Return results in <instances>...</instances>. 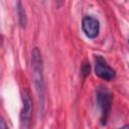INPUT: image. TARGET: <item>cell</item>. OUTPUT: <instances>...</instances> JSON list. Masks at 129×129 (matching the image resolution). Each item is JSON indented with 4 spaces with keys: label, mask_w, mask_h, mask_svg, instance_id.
<instances>
[{
    "label": "cell",
    "mask_w": 129,
    "mask_h": 129,
    "mask_svg": "<svg viewBox=\"0 0 129 129\" xmlns=\"http://www.w3.org/2000/svg\"><path fill=\"white\" fill-rule=\"evenodd\" d=\"M124 128H129V125H126V126H124Z\"/></svg>",
    "instance_id": "cell-9"
},
{
    "label": "cell",
    "mask_w": 129,
    "mask_h": 129,
    "mask_svg": "<svg viewBox=\"0 0 129 129\" xmlns=\"http://www.w3.org/2000/svg\"><path fill=\"white\" fill-rule=\"evenodd\" d=\"M90 70H91L90 63H85V64L83 66V68H82V73H83V75H84L85 77L88 76V75L90 74Z\"/></svg>",
    "instance_id": "cell-7"
},
{
    "label": "cell",
    "mask_w": 129,
    "mask_h": 129,
    "mask_svg": "<svg viewBox=\"0 0 129 129\" xmlns=\"http://www.w3.org/2000/svg\"><path fill=\"white\" fill-rule=\"evenodd\" d=\"M55 1L57 2V4H58V5H60V4H61V2H62V0H55Z\"/></svg>",
    "instance_id": "cell-8"
},
{
    "label": "cell",
    "mask_w": 129,
    "mask_h": 129,
    "mask_svg": "<svg viewBox=\"0 0 129 129\" xmlns=\"http://www.w3.org/2000/svg\"><path fill=\"white\" fill-rule=\"evenodd\" d=\"M128 41H129V40H128Z\"/></svg>",
    "instance_id": "cell-10"
},
{
    "label": "cell",
    "mask_w": 129,
    "mask_h": 129,
    "mask_svg": "<svg viewBox=\"0 0 129 129\" xmlns=\"http://www.w3.org/2000/svg\"><path fill=\"white\" fill-rule=\"evenodd\" d=\"M95 74L99 78H101V79H103L105 81H112L116 77L115 70H113L110 66H108L106 60L100 55H98L97 58H96Z\"/></svg>",
    "instance_id": "cell-4"
},
{
    "label": "cell",
    "mask_w": 129,
    "mask_h": 129,
    "mask_svg": "<svg viewBox=\"0 0 129 129\" xmlns=\"http://www.w3.org/2000/svg\"><path fill=\"white\" fill-rule=\"evenodd\" d=\"M21 100L22 109L20 112V127L29 128L32 116V101L29 93L24 89L21 90Z\"/></svg>",
    "instance_id": "cell-3"
},
{
    "label": "cell",
    "mask_w": 129,
    "mask_h": 129,
    "mask_svg": "<svg viewBox=\"0 0 129 129\" xmlns=\"http://www.w3.org/2000/svg\"><path fill=\"white\" fill-rule=\"evenodd\" d=\"M31 74L32 80L37 95L40 112L43 113L45 102V87L43 78V61L41 52L37 47H34L31 52Z\"/></svg>",
    "instance_id": "cell-1"
},
{
    "label": "cell",
    "mask_w": 129,
    "mask_h": 129,
    "mask_svg": "<svg viewBox=\"0 0 129 129\" xmlns=\"http://www.w3.org/2000/svg\"><path fill=\"white\" fill-rule=\"evenodd\" d=\"M17 12H18V16H19V23L23 27L26 24V14H25L24 8L22 6L21 0H18V3H17Z\"/></svg>",
    "instance_id": "cell-6"
},
{
    "label": "cell",
    "mask_w": 129,
    "mask_h": 129,
    "mask_svg": "<svg viewBox=\"0 0 129 129\" xmlns=\"http://www.w3.org/2000/svg\"><path fill=\"white\" fill-rule=\"evenodd\" d=\"M112 98H113V95L107 88L100 87L97 89L96 100H97V104L99 105L101 112H102L101 122L103 125H105L107 123V119L109 117L111 107H112Z\"/></svg>",
    "instance_id": "cell-2"
},
{
    "label": "cell",
    "mask_w": 129,
    "mask_h": 129,
    "mask_svg": "<svg viewBox=\"0 0 129 129\" xmlns=\"http://www.w3.org/2000/svg\"><path fill=\"white\" fill-rule=\"evenodd\" d=\"M82 28L84 33L87 35V37L95 38L98 36L100 31V23L96 18L92 16H86L83 18Z\"/></svg>",
    "instance_id": "cell-5"
}]
</instances>
